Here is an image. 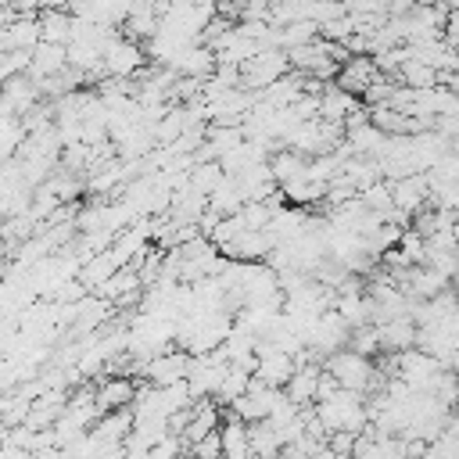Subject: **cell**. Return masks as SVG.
<instances>
[{"label": "cell", "mask_w": 459, "mask_h": 459, "mask_svg": "<svg viewBox=\"0 0 459 459\" xmlns=\"http://www.w3.org/2000/svg\"><path fill=\"white\" fill-rule=\"evenodd\" d=\"M323 369L326 373H333L337 377V384L344 387V391H355V394H366L369 387H377V369H373V362L369 359H362V355H355V351H337V355H330L326 362H323Z\"/></svg>", "instance_id": "6da1fadb"}, {"label": "cell", "mask_w": 459, "mask_h": 459, "mask_svg": "<svg viewBox=\"0 0 459 459\" xmlns=\"http://www.w3.org/2000/svg\"><path fill=\"white\" fill-rule=\"evenodd\" d=\"M190 369H194L190 351H161L151 362H143V377L151 380V387H172V384L186 380Z\"/></svg>", "instance_id": "7a4b0ae2"}, {"label": "cell", "mask_w": 459, "mask_h": 459, "mask_svg": "<svg viewBox=\"0 0 459 459\" xmlns=\"http://www.w3.org/2000/svg\"><path fill=\"white\" fill-rule=\"evenodd\" d=\"M140 61H143V50L136 47V39L111 36V43L104 47V68H108V75H115V79L133 75V72L140 68Z\"/></svg>", "instance_id": "3957f363"}, {"label": "cell", "mask_w": 459, "mask_h": 459, "mask_svg": "<svg viewBox=\"0 0 459 459\" xmlns=\"http://www.w3.org/2000/svg\"><path fill=\"white\" fill-rule=\"evenodd\" d=\"M377 79H380L377 61H373V57H359V54H351V57L344 61L341 75H337V86H341L344 93H362V97H366V90H369Z\"/></svg>", "instance_id": "277c9868"}, {"label": "cell", "mask_w": 459, "mask_h": 459, "mask_svg": "<svg viewBox=\"0 0 459 459\" xmlns=\"http://www.w3.org/2000/svg\"><path fill=\"white\" fill-rule=\"evenodd\" d=\"M136 394L140 391H136V384L129 377H111V380H104L97 387V409H100V416L118 412V409H133Z\"/></svg>", "instance_id": "5b68a950"}, {"label": "cell", "mask_w": 459, "mask_h": 459, "mask_svg": "<svg viewBox=\"0 0 459 459\" xmlns=\"http://www.w3.org/2000/svg\"><path fill=\"white\" fill-rule=\"evenodd\" d=\"M377 333H380V348H387V351L402 355V351H412V348H416L420 326H416L412 319H394V323L377 326Z\"/></svg>", "instance_id": "8992f818"}, {"label": "cell", "mask_w": 459, "mask_h": 459, "mask_svg": "<svg viewBox=\"0 0 459 459\" xmlns=\"http://www.w3.org/2000/svg\"><path fill=\"white\" fill-rule=\"evenodd\" d=\"M276 251V240L269 237V230H247L233 247H226L230 258H269Z\"/></svg>", "instance_id": "52a82bcc"}, {"label": "cell", "mask_w": 459, "mask_h": 459, "mask_svg": "<svg viewBox=\"0 0 459 459\" xmlns=\"http://www.w3.org/2000/svg\"><path fill=\"white\" fill-rule=\"evenodd\" d=\"M351 111H355L351 93H344L337 82H330V86L323 90V97H319V118H323V122H341V118L351 115Z\"/></svg>", "instance_id": "ba28073f"}, {"label": "cell", "mask_w": 459, "mask_h": 459, "mask_svg": "<svg viewBox=\"0 0 459 459\" xmlns=\"http://www.w3.org/2000/svg\"><path fill=\"white\" fill-rule=\"evenodd\" d=\"M222 183H226V172H222V165H219V161L197 165V169L190 172V186H194L197 194H204V197H212V194H215Z\"/></svg>", "instance_id": "9c48e42d"}, {"label": "cell", "mask_w": 459, "mask_h": 459, "mask_svg": "<svg viewBox=\"0 0 459 459\" xmlns=\"http://www.w3.org/2000/svg\"><path fill=\"white\" fill-rule=\"evenodd\" d=\"M251 384H255V373H247V369H240V366H230V373H226V380H222L219 398L233 405V402H240V398L251 391Z\"/></svg>", "instance_id": "30bf717a"}, {"label": "cell", "mask_w": 459, "mask_h": 459, "mask_svg": "<svg viewBox=\"0 0 459 459\" xmlns=\"http://www.w3.org/2000/svg\"><path fill=\"white\" fill-rule=\"evenodd\" d=\"M251 452L255 455H280V437H276V427L265 420V423H251Z\"/></svg>", "instance_id": "8fae6325"}, {"label": "cell", "mask_w": 459, "mask_h": 459, "mask_svg": "<svg viewBox=\"0 0 459 459\" xmlns=\"http://www.w3.org/2000/svg\"><path fill=\"white\" fill-rule=\"evenodd\" d=\"M326 194H330V186H326V183H316V179H294V183L283 186V197H290V201H298V204L323 201Z\"/></svg>", "instance_id": "7c38bea8"}, {"label": "cell", "mask_w": 459, "mask_h": 459, "mask_svg": "<svg viewBox=\"0 0 459 459\" xmlns=\"http://www.w3.org/2000/svg\"><path fill=\"white\" fill-rule=\"evenodd\" d=\"M348 351H355V355H362V359L377 355V351H380V333H377V326L351 330V337H348Z\"/></svg>", "instance_id": "4fadbf2b"}, {"label": "cell", "mask_w": 459, "mask_h": 459, "mask_svg": "<svg viewBox=\"0 0 459 459\" xmlns=\"http://www.w3.org/2000/svg\"><path fill=\"white\" fill-rule=\"evenodd\" d=\"M197 459H222V430H215V434H208L201 445H194L190 448Z\"/></svg>", "instance_id": "5bb4252c"}, {"label": "cell", "mask_w": 459, "mask_h": 459, "mask_svg": "<svg viewBox=\"0 0 459 459\" xmlns=\"http://www.w3.org/2000/svg\"><path fill=\"white\" fill-rule=\"evenodd\" d=\"M179 459H197V455H194V452H183V455H179Z\"/></svg>", "instance_id": "9a60e30c"}]
</instances>
